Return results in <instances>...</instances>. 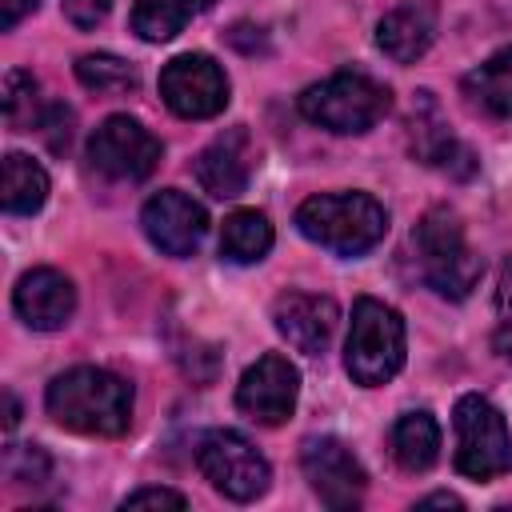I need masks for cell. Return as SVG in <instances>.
Segmentation results:
<instances>
[{"label":"cell","instance_id":"1f68e13d","mask_svg":"<svg viewBox=\"0 0 512 512\" xmlns=\"http://www.w3.org/2000/svg\"><path fill=\"white\" fill-rule=\"evenodd\" d=\"M4 404H8V416H4V428L12 432V428H16V420H20V408H16V396H12V392H4Z\"/></svg>","mask_w":512,"mask_h":512},{"label":"cell","instance_id":"30bf717a","mask_svg":"<svg viewBox=\"0 0 512 512\" xmlns=\"http://www.w3.org/2000/svg\"><path fill=\"white\" fill-rule=\"evenodd\" d=\"M296 396H300V372L280 352H268L256 364H248L236 384V408L264 428L284 424L296 408Z\"/></svg>","mask_w":512,"mask_h":512},{"label":"cell","instance_id":"5bb4252c","mask_svg":"<svg viewBox=\"0 0 512 512\" xmlns=\"http://www.w3.org/2000/svg\"><path fill=\"white\" fill-rule=\"evenodd\" d=\"M12 304H16V316L36 328V332H56L72 320L76 312V288L64 272L56 268H32L16 280V292H12Z\"/></svg>","mask_w":512,"mask_h":512},{"label":"cell","instance_id":"d6986e66","mask_svg":"<svg viewBox=\"0 0 512 512\" xmlns=\"http://www.w3.org/2000/svg\"><path fill=\"white\" fill-rule=\"evenodd\" d=\"M464 96L484 112L512 120V48H500L484 64H476L464 76Z\"/></svg>","mask_w":512,"mask_h":512},{"label":"cell","instance_id":"f546056e","mask_svg":"<svg viewBox=\"0 0 512 512\" xmlns=\"http://www.w3.org/2000/svg\"><path fill=\"white\" fill-rule=\"evenodd\" d=\"M492 344H496V352H500L504 360H512V316H500V328H496Z\"/></svg>","mask_w":512,"mask_h":512},{"label":"cell","instance_id":"52a82bcc","mask_svg":"<svg viewBox=\"0 0 512 512\" xmlns=\"http://www.w3.org/2000/svg\"><path fill=\"white\" fill-rule=\"evenodd\" d=\"M196 464H200L204 480L216 492H224L228 500H240V504L264 496L268 492V480H272V468L256 452V444L248 436L232 432V428L208 432L200 440V448H196Z\"/></svg>","mask_w":512,"mask_h":512},{"label":"cell","instance_id":"5b68a950","mask_svg":"<svg viewBox=\"0 0 512 512\" xmlns=\"http://www.w3.org/2000/svg\"><path fill=\"white\" fill-rule=\"evenodd\" d=\"M388 108H392V92L364 72H336L300 92V116L336 136H356L376 128L388 116Z\"/></svg>","mask_w":512,"mask_h":512},{"label":"cell","instance_id":"3957f363","mask_svg":"<svg viewBox=\"0 0 512 512\" xmlns=\"http://www.w3.org/2000/svg\"><path fill=\"white\" fill-rule=\"evenodd\" d=\"M412 244H416V264H420V276L424 284L444 296V300H464L472 296V288L480 284V256L472 252L468 236H464V224L452 208H432L424 212V220L416 224L412 232Z\"/></svg>","mask_w":512,"mask_h":512},{"label":"cell","instance_id":"7c38bea8","mask_svg":"<svg viewBox=\"0 0 512 512\" xmlns=\"http://www.w3.org/2000/svg\"><path fill=\"white\" fill-rule=\"evenodd\" d=\"M140 224H144V236L152 240V248H160L164 256H192L208 232V212L180 188H160L144 212H140Z\"/></svg>","mask_w":512,"mask_h":512},{"label":"cell","instance_id":"cb8c5ba5","mask_svg":"<svg viewBox=\"0 0 512 512\" xmlns=\"http://www.w3.org/2000/svg\"><path fill=\"white\" fill-rule=\"evenodd\" d=\"M4 116H8V124H12L16 132L40 124V116H36V80H32V72L12 68V72L4 76Z\"/></svg>","mask_w":512,"mask_h":512},{"label":"cell","instance_id":"2e32d148","mask_svg":"<svg viewBox=\"0 0 512 512\" xmlns=\"http://www.w3.org/2000/svg\"><path fill=\"white\" fill-rule=\"evenodd\" d=\"M412 152L428 168H440V172H452V176H472L476 172V156L452 136V128L440 116L432 92L416 96V108H412Z\"/></svg>","mask_w":512,"mask_h":512},{"label":"cell","instance_id":"6da1fadb","mask_svg":"<svg viewBox=\"0 0 512 512\" xmlns=\"http://www.w3.org/2000/svg\"><path fill=\"white\" fill-rule=\"evenodd\" d=\"M48 416L80 436H120L132 424V384L108 368H68L48 384Z\"/></svg>","mask_w":512,"mask_h":512},{"label":"cell","instance_id":"484cf974","mask_svg":"<svg viewBox=\"0 0 512 512\" xmlns=\"http://www.w3.org/2000/svg\"><path fill=\"white\" fill-rule=\"evenodd\" d=\"M120 508H184V496L172 492V488H136L120 500Z\"/></svg>","mask_w":512,"mask_h":512},{"label":"cell","instance_id":"ffe728a7","mask_svg":"<svg viewBox=\"0 0 512 512\" xmlns=\"http://www.w3.org/2000/svg\"><path fill=\"white\" fill-rule=\"evenodd\" d=\"M272 224L256 208H236L220 228V256L228 264H256L272 248Z\"/></svg>","mask_w":512,"mask_h":512},{"label":"cell","instance_id":"e0dca14e","mask_svg":"<svg viewBox=\"0 0 512 512\" xmlns=\"http://www.w3.org/2000/svg\"><path fill=\"white\" fill-rule=\"evenodd\" d=\"M248 176H252V164H248V132L244 128H232V132L216 136L196 156V180L216 200L240 196L248 188Z\"/></svg>","mask_w":512,"mask_h":512},{"label":"cell","instance_id":"277c9868","mask_svg":"<svg viewBox=\"0 0 512 512\" xmlns=\"http://www.w3.org/2000/svg\"><path fill=\"white\" fill-rule=\"evenodd\" d=\"M344 368L356 384L380 388L404 368V320L392 304L360 296L344 340Z\"/></svg>","mask_w":512,"mask_h":512},{"label":"cell","instance_id":"9a60e30c","mask_svg":"<svg viewBox=\"0 0 512 512\" xmlns=\"http://www.w3.org/2000/svg\"><path fill=\"white\" fill-rule=\"evenodd\" d=\"M436 20H440V4L436 0H400L392 12L380 16L376 44H380V52L388 60L412 64V60H420L432 48Z\"/></svg>","mask_w":512,"mask_h":512},{"label":"cell","instance_id":"4dcf8cb0","mask_svg":"<svg viewBox=\"0 0 512 512\" xmlns=\"http://www.w3.org/2000/svg\"><path fill=\"white\" fill-rule=\"evenodd\" d=\"M420 508H460V496H452V492H436V496H424Z\"/></svg>","mask_w":512,"mask_h":512},{"label":"cell","instance_id":"603a6c76","mask_svg":"<svg viewBox=\"0 0 512 512\" xmlns=\"http://www.w3.org/2000/svg\"><path fill=\"white\" fill-rule=\"evenodd\" d=\"M76 80H80L84 88H92V92H108V96H116V92H132V88L140 84L136 68H132L128 60L112 56V52H88V56H80V60H76Z\"/></svg>","mask_w":512,"mask_h":512},{"label":"cell","instance_id":"4316f807","mask_svg":"<svg viewBox=\"0 0 512 512\" xmlns=\"http://www.w3.org/2000/svg\"><path fill=\"white\" fill-rule=\"evenodd\" d=\"M108 8H112V0H64V16L76 28H96L108 16Z\"/></svg>","mask_w":512,"mask_h":512},{"label":"cell","instance_id":"f1b7e54d","mask_svg":"<svg viewBox=\"0 0 512 512\" xmlns=\"http://www.w3.org/2000/svg\"><path fill=\"white\" fill-rule=\"evenodd\" d=\"M496 304H500V316H512V260H508V264H504V272H500Z\"/></svg>","mask_w":512,"mask_h":512},{"label":"cell","instance_id":"8992f818","mask_svg":"<svg viewBox=\"0 0 512 512\" xmlns=\"http://www.w3.org/2000/svg\"><path fill=\"white\" fill-rule=\"evenodd\" d=\"M456 468L468 480H496L512 472V436L504 416L476 392L456 400Z\"/></svg>","mask_w":512,"mask_h":512},{"label":"cell","instance_id":"7a4b0ae2","mask_svg":"<svg viewBox=\"0 0 512 512\" xmlns=\"http://www.w3.org/2000/svg\"><path fill=\"white\" fill-rule=\"evenodd\" d=\"M296 228L336 256H364L388 232V212L368 192H320L296 208Z\"/></svg>","mask_w":512,"mask_h":512},{"label":"cell","instance_id":"ba28073f","mask_svg":"<svg viewBox=\"0 0 512 512\" xmlns=\"http://www.w3.org/2000/svg\"><path fill=\"white\" fill-rule=\"evenodd\" d=\"M160 100L184 120L220 116L228 104V76L204 52H184L160 68Z\"/></svg>","mask_w":512,"mask_h":512},{"label":"cell","instance_id":"4fadbf2b","mask_svg":"<svg viewBox=\"0 0 512 512\" xmlns=\"http://www.w3.org/2000/svg\"><path fill=\"white\" fill-rule=\"evenodd\" d=\"M272 324H276V332H280L296 352L320 356V352L332 344V336H336L340 308H336L332 296L284 292V296L272 304Z\"/></svg>","mask_w":512,"mask_h":512},{"label":"cell","instance_id":"44dd1931","mask_svg":"<svg viewBox=\"0 0 512 512\" xmlns=\"http://www.w3.org/2000/svg\"><path fill=\"white\" fill-rule=\"evenodd\" d=\"M216 0H136L132 4V32L148 44L172 40L192 16L208 12Z\"/></svg>","mask_w":512,"mask_h":512},{"label":"cell","instance_id":"7402d4cb","mask_svg":"<svg viewBox=\"0 0 512 512\" xmlns=\"http://www.w3.org/2000/svg\"><path fill=\"white\" fill-rule=\"evenodd\" d=\"M0 200H4V212H12V216L40 212L44 200H48V172L24 152H8L4 156V192H0Z\"/></svg>","mask_w":512,"mask_h":512},{"label":"cell","instance_id":"9c48e42d","mask_svg":"<svg viewBox=\"0 0 512 512\" xmlns=\"http://www.w3.org/2000/svg\"><path fill=\"white\" fill-rule=\"evenodd\" d=\"M88 164L108 180H144L160 164V140L132 116H108L88 140Z\"/></svg>","mask_w":512,"mask_h":512},{"label":"cell","instance_id":"8fae6325","mask_svg":"<svg viewBox=\"0 0 512 512\" xmlns=\"http://www.w3.org/2000/svg\"><path fill=\"white\" fill-rule=\"evenodd\" d=\"M300 468L312 484V492L328 504V508H356L364 488H368V476H364V464L352 456V448L336 436H312L304 440L300 448Z\"/></svg>","mask_w":512,"mask_h":512},{"label":"cell","instance_id":"ac0fdd59","mask_svg":"<svg viewBox=\"0 0 512 512\" xmlns=\"http://www.w3.org/2000/svg\"><path fill=\"white\" fill-rule=\"evenodd\" d=\"M392 456L404 472H428L440 456V424L432 412H404L392 424Z\"/></svg>","mask_w":512,"mask_h":512},{"label":"cell","instance_id":"d4e9b609","mask_svg":"<svg viewBox=\"0 0 512 512\" xmlns=\"http://www.w3.org/2000/svg\"><path fill=\"white\" fill-rule=\"evenodd\" d=\"M52 472V460L40 444H12L4 452V476L16 484H44Z\"/></svg>","mask_w":512,"mask_h":512},{"label":"cell","instance_id":"83f0119b","mask_svg":"<svg viewBox=\"0 0 512 512\" xmlns=\"http://www.w3.org/2000/svg\"><path fill=\"white\" fill-rule=\"evenodd\" d=\"M32 8H36V0H0V28H4V32L16 28Z\"/></svg>","mask_w":512,"mask_h":512}]
</instances>
